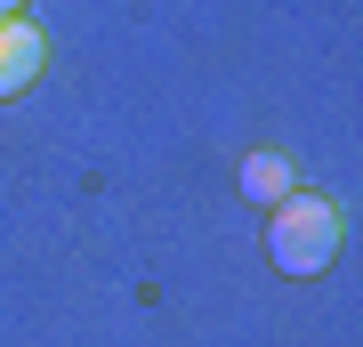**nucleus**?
<instances>
[{"label":"nucleus","instance_id":"f257e3e1","mask_svg":"<svg viewBox=\"0 0 363 347\" xmlns=\"http://www.w3.org/2000/svg\"><path fill=\"white\" fill-rule=\"evenodd\" d=\"M267 258L283 275H323L339 258V210L323 194H283L267 210Z\"/></svg>","mask_w":363,"mask_h":347},{"label":"nucleus","instance_id":"f03ea898","mask_svg":"<svg viewBox=\"0 0 363 347\" xmlns=\"http://www.w3.org/2000/svg\"><path fill=\"white\" fill-rule=\"evenodd\" d=\"M49 65V40H40L33 16H0V97H25Z\"/></svg>","mask_w":363,"mask_h":347},{"label":"nucleus","instance_id":"7ed1b4c3","mask_svg":"<svg viewBox=\"0 0 363 347\" xmlns=\"http://www.w3.org/2000/svg\"><path fill=\"white\" fill-rule=\"evenodd\" d=\"M242 194H250L259 210H274L283 194H298V170H291V154H274V145H267V154H250V162H242Z\"/></svg>","mask_w":363,"mask_h":347},{"label":"nucleus","instance_id":"20e7f679","mask_svg":"<svg viewBox=\"0 0 363 347\" xmlns=\"http://www.w3.org/2000/svg\"><path fill=\"white\" fill-rule=\"evenodd\" d=\"M0 16H25V0H0Z\"/></svg>","mask_w":363,"mask_h":347}]
</instances>
